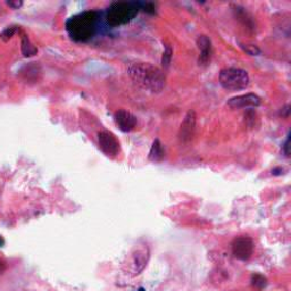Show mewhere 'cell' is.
I'll return each instance as SVG.
<instances>
[{"label": "cell", "mask_w": 291, "mask_h": 291, "mask_svg": "<svg viewBox=\"0 0 291 291\" xmlns=\"http://www.w3.org/2000/svg\"><path fill=\"white\" fill-rule=\"evenodd\" d=\"M262 104L261 97L255 93H247L242 96L233 97L228 100V106L232 109L247 108V107H258Z\"/></svg>", "instance_id": "obj_8"}, {"label": "cell", "mask_w": 291, "mask_h": 291, "mask_svg": "<svg viewBox=\"0 0 291 291\" xmlns=\"http://www.w3.org/2000/svg\"><path fill=\"white\" fill-rule=\"evenodd\" d=\"M196 127V113L193 111H189L184 117L183 123L180 127V140L182 142H188L192 139Z\"/></svg>", "instance_id": "obj_10"}, {"label": "cell", "mask_w": 291, "mask_h": 291, "mask_svg": "<svg viewBox=\"0 0 291 291\" xmlns=\"http://www.w3.org/2000/svg\"><path fill=\"white\" fill-rule=\"evenodd\" d=\"M4 243H5V241H4V239L2 238V236H0V247H3Z\"/></svg>", "instance_id": "obj_22"}, {"label": "cell", "mask_w": 291, "mask_h": 291, "mask_svg": "<svg viewBox=\"0 0 291 291\" xmlns=\"http://www.w3.org/2000/svg\"><path fill=\"white\" fill-rule=\"evenodd\" d=\"M140 4L120 2L114 3L108 8L106 21L111 26H121L131 22L139 12Z\"/></svg>", "instance_id": "obj_3"}, {"label": "cell", "mask_w": 291, "mask_h": 291, "mask_svg": "<svg viewBox=\"0 0 291 291\" xmlns=\"http://www.w3.org/2000/svg\"><path fill=\"white\" fill-rule=\"evenodd\" d=\"M197 46L200 50L198 63L199 65H206L211 60L212 56V42L207 36H199L197 39Z\"/></svg>", "instance_id": "obj_11"}, {"label": "cell", "mask_w": 291, "mask_h": 291, "mask_svg": "<svg viewBox=\"0 0 291 291\" xmlns=\"http://www.w3.org/2000/svg\"><path fill=\"white\" fill-rule=\"evenodd\" d=\"M128 75L142 89L150 92H160L165 85L163 72L149 63H133L128 66Z\"/></svg>", "instance_id": "obj_1"}, {"label": "cell", "mask_w": 291, "mask_h": 291, "mask_svg": "<svg viewBox=\"0 0 291 291\" xmlns=\"http://www.w3.org/2000/svg\"><path fill=\"white\" fill-rule=\"evenodd\" d=\"M254 252V242L249 237H238L232 242V254L237 260H249Z\"/></svg>", "instance_id": "obj_5"}, {"label": "cell", "mask_w": 291, "mask_h": 291, "mask_svg": "<svg viewBox=\"0 0 291 291\" xmlns=\"http://www.w3.org/2000/svg\"><path fill=\"white\" fill-rule=\"evenodd\" d=\"M219 83L225 90L238 91V90L246 89L248 87L249 75L245 70L228 68L222 70L219 73Z\"/></svg>", "instance_id": "obj_4"}, {"label": "cell", "mask_w": 291, "mask_h": 291, "mask_svg": "<svg viewBox=\"0 0 291 291\" xmlns=\"http://www.w3.org/2000/svg\"><path fill=\"white\" fill-rule=\"evenodd\" d=\"M242 48L245 49V51L247 54H249L251 56H258L261 55V50L257 48L256 46L254 45H246V46H242Z\"/></svg>", "instance_id": "obj_17"}, {"label": "cell", "mask_w": 291, "mask_h": 291, "mask_svg": "<svg viewBox=\"0 0 291 291\" xmlns=\"http://www.w3.org/2000/svg\"><path fill=\"white\" fill-rule=\"evenodd\" d=\"M5 269H6V266H5V263H4V262L0 261V273H2V272H4Z\"/></svg>", "instance_id": "obj_21"}, {"label": "cell", "mask_w": 291, "mask_h": 291, "mask_svg": "<svg viewBox=\"0 0 291 291\" xmlns=\"http://www.w3.org/2000/svg\"><path fill=\"white\" fill-rule=\"evenodd\" d=\"M38 49L36 48L31 40L28 39V37L24 35L22 37V54L24 55V57H32L37 55Z\"/></svg>", "instance_id": "obj_13"}, {"label": "cell", "mask_w": 291, "mask_h": 291, "mask_svg": "<svg viewBox=\"0 0 291 291\" xmlns=\"http://www.w3.org/2000/svg\"><path fill=\"white\" fill-rule=\"evenodd\" d=\"M283 150H284V152H285V155L289 156V138H288V140L285 141L284 147H283Z\"/></svg>", "instance_id": "obj_20"}, {"label": "cell", "mask_w": 291, "mask_h": 291, "mask_svg": "<svg viewBox=\"0 0 291 291\" xmlns=\"http://www.w3.org/2000/svg\"><path fill=\"white\" fill-rule=\"evenodd\" d=\"M251 283H252V287L256 288L257 290H262L266 285V279L263 275L255 274V275H252V278H251Z\"/></svg>", "instance_id": "obj_14"}, {"label": "cell", "mask_w": 291, "mask_h": 291, "mask_svg": "<svg viewBox=\"0 0 291 291\" xmlns=\"http://www.w3.org/2000/svg\"><path fill=\"white\" fill-rule=\"evenodd\" d=\"M155 7H154V5L152 4H146L145 5V11L148 12V13H155Z\"/></svg>", "instance_id": "obj_19"}, {"label": "cell", "mask_w": 291, "mask_h": 291, "mask_svg": "<svg viewBox=\"0 0 291 291\" xmlns=\"http://www.w3.org/2000/svg\"><path fill=\"white\" fill-rule=\"evenodd\" d=\"M22 5H23L22 2H7V6L13 9H18L20 7H22Z\"/></svg>", "instance_id": "obj_18"}, {"label": "cell", "mask_w": 291, "mask_h": 291, "mask_svg": "<svg viewBox=\"0 0 291 291\" xmlns=\"http://www.w3.org/2000/svg\"><path fill=\"white\" fill-rule=\"evenodd\" d=\"M172 54H173V51H172L171 47L166 46L165 51L163 54V58H161V65H163L164 68H169V65L171 63V59H172Z\"/></svg>", "instance_id": "obj_16"}, {"label": "cell", "mask_w": 291, "mask_h": 291, "mask_svg": "<svg viewBox=\"0 0 291 291\" xmlns=\"http://www.w3.org/2000/svg\"><path fill=\"white\" fill-rule=\"evenodd\" d=\"M16 31H17L16 26H11V27L5 28V30L0 33V38H2L4 41H8L9 39H12V37L15 35Z\"/></svg>", "instance_id": "obj_15"}, {"label": "cell", "mask_w": 291, "mask_h": 291, "mask_svg": "<svg viewBox=\"0 0 291 291\" xmlns=\"http://www.w3.org/2000/svg\"><path fill=\"white\" fill-rule=\"evenodd\" d=\"M98 142L100 149L107 156L115 157L120 151V142L112 132L102 131L98 135Z\"/></svg>", "instance_id": "obj_6"}, {"label": "cell", "mask_w": 291, "mask_h": 291, "mask_svg": "<svg viewBox=\"0 0 291 291\" xmlns=\"http://www.w3.org/2000/svg\"><path fill=\"white\" fill-rule=\"evenodd\" d=\"M163 158H164L163 146H161L160 141L158 139H156L154 142H152V146L150 148L149 159L151 161H160Z\"/></svg>", "instance_id": "obj_12"}, {"label": "cell", "mask_w": 291, "mask_h": 291, "mask_svg": "<svg viewBox=\"0 0 291 291\" xmlns=\"http://www.w3.org/2000/svg\"><path fill=\"white\" fill-rule=\"evenodd\" d=\"M114 120H115L116 125L123 132H130L137 125V117L125 109L117 111L114 115Z\"/></svg>", "instance_id": "obj_9"}, {"label": "cell", "mask_w": 291, "mask_h": 291, "mask_svg": "<svg viewBox=\"0 0 291 291\" xmlns=\"http://www.w3.org/2000/svg\"><path fill=\"white\" fill-rule=\"evenodd\" d=\"M149 260V248L147 246L138 247L131 255V272L132 275L139 274L145 269Z\"/></svg>", "instance_id": "obj_7"}, {"label": "cell", "mask_w": 291, "mask_h": 291, "mask_svg": "<svg viewBox=\"0 0 291 291\" xmlns=\"http://www.w3.org/2000/svg\"><path fill=\"white\" fill-rule=\"evenodd\" d=\"M98 14L96 12H84L71 17L66 23V30L74 40L85 41L91 38L96 31Z\"/></svg>", "instance_id": "obj_2"}]
</instances>
